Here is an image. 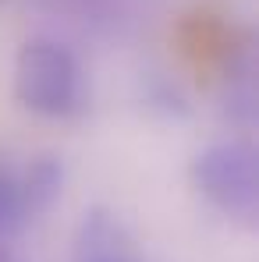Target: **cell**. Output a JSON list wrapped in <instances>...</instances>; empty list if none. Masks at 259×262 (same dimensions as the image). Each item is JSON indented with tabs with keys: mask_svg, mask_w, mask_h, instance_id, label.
I'll list each match as a JSON object with an SVG mask.
<instances>
[{
	"mask_svg": "<svg viewBox=\"0 0 259 262\" xmlns=\"http://www.w3.org/2000/svg\"><path fill=\"white\" fill-rule=\"evenodd\" d=\"M14 99L39 117H71L82 110V68L57 39H29L14 57Z\"/></svg>",
	"mask_w": 259,
	"mask_h": 262,
	"instance_id": "1",
	"label": "cell"
},
{
	"mask_svg": "<svg viewBox=\"0 0 259 262\" xmlns=\"http://www.w3.org/2000/svg\"><path fill=\"white\" fill-rule=\"evenodd\" d=\"M192 184L224 216L252 223L259 209L256 152L245 142H216L192 160Z\"/></svg>",
	"mask_w": 259,
	"mask_h": 262,
	"instance_id": "2",
	"label": "cell"
},
{
	"mask_svg": "<svg viewBox=\"0 0 259 262\" xmlns=\"http://www.w3.org/2000/svg\"><path fill=\"white\" fill-rule=\"evenodd\" d=\"M75 262H146L117 213L92 206L75 230Z\"/></svg>",
	"mask_w": 259,
	"mask_h": 262,
	"instance_id": "3",
	"label": "cell"
},
{
	"mask_svg": "<svg viewBox=\"0 0 259 262\" xmlns=\"http://www.w3.org/2000/svg\"><path fill=\"white\" fill-rule=\"evenodd\" d=\"M22 195H25V209H29V216H39L46 213L53 202H57V195H61V184H64V163L57 160V156H36L22 174Z\"/></svg>",
	"mask_w": 259,
	"mask_h": 262,
	"instance_id": "4",
	"label": "cell"
},
{
	"mask_svg": "<svg viewBox=\"0 0 259 262\" xmlns=\"http://www.w3.org/2000/svg\"><path fill=\"white\" fill-rule=\"evenodd\" d=\"M29 209H25V195H22V181L11 167L0 163V241L14 237L25 223H29Z\"/></svg>",
	"mask_w": 259,
	"mask_h": 262,
	"instance_id": "5",
	"label": "cell"
}]
</instances>
